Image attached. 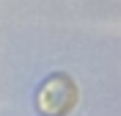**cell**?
<instances>
[{
  "instance_id": "obj_1",
  "label": "cell",
  "mask_w": 121,
  "mask_h": 116,
  "mask_svg": "<svg viewBox=\"0 0 121 116\" xmlns=\"http://www.w3.org/2000/svg\"><path fill=\"white\" fill-rule=\"evenodd\" d=\"M80 91L66 72H52L36 88V111L41 116H66L74 111Z\"/></svg>"
}]
</instances>
